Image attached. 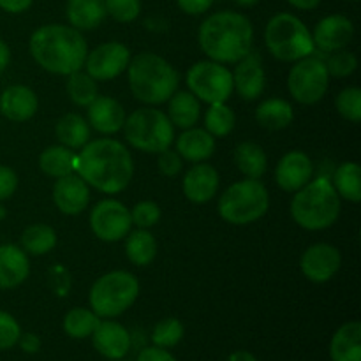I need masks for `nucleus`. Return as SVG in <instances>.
Masks as SVG:
<instances>
[{"instance_id": "0eeeda50", "label": "nucleus", "mask_w": 361, "mask_h": 361, "mask_svg": "<svg viewBox=\"0 0 361 361\" xmlns=\"http://www.w3.org/2000/svg\"><path fill=\"white\" fill-rule=\"evenodd\" d=\"M140 295V282L123 270L109 271L94 282L88 295L90 309L104 319H113L134 305Z\"/></svg>"}, {"instance_id": "13d9d810", "label": "nucleus", "mask_w": 361, "mask_h": 361, "mask_svg": "<svg viewBox=\"0 0 361 361\" xmlns=\"http://www.w3.org/2000/svg\"><path fill=\"white\" fill-rule=\"evenodd\" d=\"M118 361H123V360H118Z\"/></svg>"}, {"instance_id": "5fc2aeb1", "label": "nucleus", "mask_w": 361, "mask_h": 361, "mask_svg": "<svg viewBox=\"0 0 361 361\" xmlns=\"http://www.w3.org/2000/svg\"><path fill=\"white\" fill-rule=\"evenodd\" d=\"M233 2L240 7H254L256 4H259V0H233Z\"/></svg>"}, {"instance_id": "aec40b11", "label": "nucleus", "mask_w": 361, "mask_h": 361, "mask_svg": "<svg viewBox=\"0 0 361 361\" xmlns=\"http://www.w3.org/2000/svg\"><path fill=\"white\" fill-rule=\"evenodd\" d=\"M88 126L101 134H116L123 129L126 111L116 99L97 95L88 104Z\"/></svg>"}, {"instance_id": "79ce46f5", "label": "nucleus", "mask_w": 361, "mask_h": 361, "mask_svg": "<svg viewBox=\"0 0 361 361\" xmlns=\"http://www.w3.org/2000/svg\"><path fill=\"white\" fill-rule=\"evenodd\" d=\"M130 219L140 229H150L161 221V207L154 201H140L130 210Z\"/></svg>"}, {"instance_id": "4be33fe9", "label": "nucleus", "mask_w": 361, "mask_h": 361, "mask_svg": "<svg viewBox=\"0 0 361 361\" xmlns=\"http://www.w3.org/2000/svg\"><path fill=\"white\" fill-rule=\"evenodd\" d=\"M37 95L32 88L13 85L0 95V113L11 122H27L37 111Z\"/></svg>"}, {"instance_id": "de8ad7c7", "label": "nucleus", "mask_w": 361, "mask_h": 361, "mask_svg": "<svg viewBox=\"0 0 361 361\" xmlns=\"http://www.w3.org/2000/svg\"><path fill=\"white\" fill-rule=\"evenodd\" d=\"M136 361H176V358L168 351V349L152 345V348H145L143 351L137 355Z\"/></svg>"}, {"instance_id": "6ab92c4d", "label": "nucleus", "mask_w": 361, "mask_h": 361, "mask_svg": "<svg viewBox=\"0 0 361 361\" xmlns=\"http://www.w3.org/2000/svg\"><path fill=\"white\" fill-rule=\"evenodd\" d=\"M95 351L106 360L118 361L127 356L130 349V334L116 321H101L92 334Z\"/></svg>"}, {"instance_id": "c03bdc74", "label": "nucleus", "mask_w": 361, "mask_h": 361, "mask_svg": "<svg viewBox=\"0 0 361 361\" xmlns=\"http://www.w3.org/2000/svg\"><path fill=\"white\" fill-rule=\"evenodd\" d=\"M182 166L183 162L178 152H173L168 148V150L159 154V171H161V175L173 178V176H176L182 171Z\"/></svg>"}, {"instance_id": "a211bd4d", "label": "nucleus", "mask_w": 361, "mask_h": 361, "mask_svg": "<svg viewBox=\"0 0 361 361\" xmlns=\"http://www.w3.org/2000/svg\"><path fill=\"white\" fill-rule=\"evenodd\" d=\"M53 201L56 208L66 215H78L90 203L88 183L80 175H71L56 178L53 185Z\"/></svg>"}, {"instance_id": "a878e982", "label": "nucleus", "mask_w": 361, "mask_h": 361, "mask_svg": "<svg viewBox=\"0 0 361 361\" xmlns=\"http://www.w3.org/2000/svg\"><path fill=\"white\" fill-rule=\"evenodd\" d=\"M104 0H69L67 2V20L76 30H94L104 21Z\"/></svg>"}, {"instance_id": "412c9836", "label": "nucleus", "mask_w": 361, "mask_h": 361, "mask_svg": "<svg viewBox=\"0 0 361 361\" xmlns=\"http://www.w3.org/2000/svg\"><path fill=\"white\" fill-rule=\"evenodd\" d=\"M219 190V173L214 166L197 162L187 171L183 178V194L192 203L201 204L210 201Z\"/></svg>"}, {"instance_id": "f03ea898", "label": "nucleus", "mask_w": 361, "mask_h": 361, "mask_svg": "<svg viewBox=\"0 0 361 361\" xmlns=\"http://www.w3.org/2000/svg\"><path fill=\"white\" fill-rule=\"evenodd\" d=\"M30 55L51 74L69 76L81 71L88 46L80 30L67 25H42L30 37Z\"/></svg>"}, {"instance_id": "f257e3e1", "label": "nucleus", "mask_w": 361, "mask_h": 361, "mask_svg": "<svg viewBox=\"0 0 361 361\" xmlns=\"http://www.w3.org/2000/svg\"><path fill=\"white\" fill-rule=\"evenodd\" d=\"M76 175L88 185L104 194H118L130 183L134 175L133 155L116 140L88 141L76 154Z\"/></svg>"}, {"instance_id": "7ed1b4c3", "label": "nucleus", "mask_w": 361, "mask_h": 361, "mask_svg": "<svg viewBox=\"0 0 361 361\" xmlns=\"http://www.w3.org/2000/svg\"><path fill=\"white\" fill-rule=\"evenodd\" d=\"M197 41L214 62L236 63L252 49L254 28L243 14L221 11L201 23Z\"/></svg>"}, {"instance_id": "423d86ee", "label": "nucleus", "mask_w": 361, "mask_h": 361, "mask_svg": "<svg viewBox=\"0 0 361 361\" xmlns=\"http://www.w3.org/2000/svg\"><path fill=\"white\" fill-rule=\"evenodd\" d=\"M264 42L271 55L282 62H296L312 55V34L298 16L291 13H279L267 23Z\"/></svg>"}, {"instance_id": "6e6d98bb", "label": "nucleus", "mask_w": 361, "mask_h": 361, "mask_svg": "<svg viewBox=\"0 0 361 361\" xmlns=\"http://www.w3.org/2000/svg\"><path fill=\"white\" fill-rule=\"evenodd\" d=\"M6 215H7V212H6V208L2 207V204H0V222L4 221V219H6Z\"/></svg>"}, {"instance_id": "4468645a", "label": "nucleus", "mask_w": 361, "mask_h": 361, "mask_svg": "<svg viewBox=\"0 0 361 361\" xmlns=\"http://www.w3.org/2000/svg\"><path fill=\"white\" fill-rule=\"evenodd\" d=\"M341 263L342 257L337 247L330 245V243H316L302 254L300 270L310 282L324 284L334 279V275L341 268Z\"/></svg>"}, {"instance_id": "f3484780", "label": "nucleus", "mask_w": 361, "mask_h": 361, "mask_svg": "<svg viewBox=\"0 0 361 361\" xmlns=\"http://www.w3.org/2000/svg\"><path fill=\"white\" fill-rule=\"evenodd\" d=\"M233 74V90L238 92L243 101H256L264 90V69L257 51L250 49Z\"/></svg>"}, {"instance_id": "ea45409f", "label": "nucleus", "mask_w": 361, "mask_h": 361, "mask_svg": "<svg viewBox=\"0 0 361 361\" xmlns=\"http://www.w3.org/2000/svg\"><path fill=\"white\" fill-rule=\"evenodd\" d=\"M324 63H326V69L330 73V76L348 78L358 67V59H356L355 53L348 51V49H338V51L331 53Z\"/></svg>"}, {"instance_id": "2f4dec72", "label": "nucleus", "mask_w": 361, "mask_h": 361, "mask_svg": "<svg viewBox=\"0 0 361 361\" xmlns=\"http://www.w3.org/2000/svg\"><path fill=\"white\" fill-rule=\"evenodd\" d=\"M126 254L136 267H147L157 256V242L147 229H136L129 233L126 240Z\"/></svg>"}, {"instance_id": "49530a36", "label": "nucleus", "mask_w": 361, "mask_h": 361, "mask_svg": "<svg viewBox=\"0 0 361 361\" xmlns=\"http://www.w3.org/2000/svg\"><path fill=\"white\" fill-rule=\"evenodd\" d=\"M180 9L185 14H190V16H197V14L207 13L212 7L214 0H176Z\"/></svg>"}, {"instance_id": "ddd939ff", "label": "nucleus", "mask_w": 361, "mask_h": 361, "mask_svg": "<svg viewBox=\"0 0 361 361\" xmlns=\"http://www.w3.org/2000/svg\"><path fill=\"white\" fill-rule=\"evenodd\" d=\"M130 62V51L122 42H104L94 48L85 59V69L95 81H109L118 78Z\"/></svg>"}, {"instance_id": "7c9ffc66", "label": "nucleus", "mask_w": 361, "mask_h": 361, "mask_svg": "<svg viewBox=\"0 0 361 361\" xmlns=\"http://www.w3.org/2000/svg\"><path fill=\"white\" fill-rule=\"evenodd\" d=\"M76 166V154L71 148L62 147H48L39 155V168L44 175L53 178H62V176L74 173Z\"/></svg>"}, {"instance_id": "a19ab883", "label": "nucleus", "mask_w": 361, "mask_h": 361, "mask_svg": "<svg viewBox=\"0 0 361 361\" xmlns=\"http://www.w3.org/2000/svg\"><path fill=\"white\" fill-rule=\"evenodd\" d=\"M106 14L118 23H133L141 13V0H104Z\"/></svg>"}, {"instance_id": "58836bf2", "label": "nucleus", "mask_w": 361, "mask_h": 361, "mask_svg": "<svg viewBox=\"0 0 361 361\" xmlns=\"http://www.w3.org/2000/svg\"><path fill=\"white\" fill-rule=\"evenodd\" d=\"M335 106H337V111L342 118L358 123L361 120V90L358 87L344 88L337 95Z\"/></svg>"}, {"instance_id": "9d476101", "label": "nucleus", "mask_w": 361, "mask_h": 361, "mask_svg": "<svg viewBox=\"0 0 361 361\" xmlns=\"http://www.w3.org/2000/svg\"><path fill=\"white\" fill-rule=\"evenodd\" d=\"M330 85V73L324 60L317 56H305L296 60L288 76L289 94L296 102L303 106H312L326 95Z\"/></svg>"}, {"instance_id": "a18cd8bd", "label": "nucleus", "mask_w": 361, "mask_h": 361, "mask_svg": "<svg viewBox=\"0 0 361 361\" xmlns=\"http://www.w3.org/2000/svg\"><path fill=\"white\" fill-rule=\"evenodd\" d=\"M18 175L9 166H0V201H6L16 192Z\"/></svg>"}, {"instance_id": "bb28decb", "label": "nucleus", "mask_w": 361, "mask_h": 361, "mask_svg": "<svg viewBox=\"0 0 361 361\" xmlns=\"http://www.w3.org/2000/svg\"><path fill=\"white\" fill-rule=\"evenodd\" d=\"M55 134L62 147L78 150L90 141V126L78 113H67L56 122Z\"/></svg>"}, {"instance_id": "3c124183", "label": "nucleus", "mask_w": 361, "mask_h": 361, "mask_svg": "<svg viewBox=\"0 0 361 361\" xmlns=\"http://www.w3.org/2000/svg\"><path fill=\"white\" fill-rule=\"evenodd\" d=\"M9 62H11V49L9 46L0 39V74L7 69Z\"/></svg>"}, {"instance_id": "dca6fc26", "label": "nucleus", "mask_w": 361, "mask_h": 361, "mask_svg": "<svg viewBox=\"0 0 361 361\" xmlns=\"http://www.w3.org/2000/svg\"><path fill=\"white\" fill-rule=\"evenodd\" d=\"M314 164L305 152H288L275 168L277 185L286 192H296L312 180Z\"/></svg>"}, {"instance_id": "9b49d317", "label": "nucleus", "mask_w": 361, "mask_h": 361, "mask_svg": "<svg viewBox=\"0 0 361 361\" xmlns=\"http://www.w3.org/2000/svg\"><path fill=\"white\" fill-rule=\"evenodd\" d=\"M187 87L197 101L226 102L233 94V73L222 63L203 60L187 71Z\"/></svg>"}, {"instance_id": "f704fd0d", "label": "nucleus", "mask_w": 361, "mask_h": 361, "mask_svg": "<svg viewBox=\"0 0 361 361\" xmlns=\"http://www.w3.org/2000/svg\"><path fill=\"white\" fill-rule=\"evenodd\" d=\"M101 323V317L92 309H78L69 310L63 317V331L71 338H87L92 337L97 324Z\"/></svg>"}, {"instance_id": "864d4df0", "label": "nucleus", "mask_w": 361, "mask_h": 361, "mask_svg": "<svg viewBox=\"0 0 361 361\" xmlns=\"http://www.w3.org/2000/svg\"><path fill=\"white\" fill-rule=\"evenodd\" d=\"M228 361H257V358L249 351H235L229 355Z\"/></svg>"}, {"instance_id": "2eb2a0df", "label": "nucleus", "mask_w": 361, "mask_h": 361, "mask_svg": "<svg viewBox=\"0 0 361 361\" xmlns=\"http://www.w3.org/2000/svg\"><path fill=\"white\" fill-rule=\"evenodd\" d=\"M353 35H355V25L348 16L330 14L316 25L312 41L321 51L334 53L348 48L349 42L353 41Z\"/></svg>"}, {"instance_id": "4c0bfd02", "label": "nucleus", "mask_w": 361, "mask_h": 361, "mask_svg": "<svg viewBox=\"0 0 361 361\" xmlns=\"http://www.w3.org/2000/svg\"><path fill=\"white\" fill-rule=\"evenodd\" d=\"M183 334H185V328H183L182 321H178L176 317H166L155 324L154 331H152V342L157 348L171 349L180 344Z\"/></svg>"}, {"instance_id": "393cba45", "label": "nucleus", "mask_w": 361, "mask_h": 361, "mask_svg": "<svg viewBox=\"0 0 361 361\" xmlns=\"http://www.w3.org/2000/svg\"><path fill=\"white\" fill-rule=\"evenodd\" d=\"M331 361H361V323L349 321L335 331L330 342Z\"/></svg>"}, {"instance_id": "4d7b16f0", "label": "nucleus", "mask_w": 361, "mask_h": 361, "mask_svg": "<svg viewBox=\"0 0 361 361\" xmlns=\"http://www.w3.org/2000/svg\"><path fill=\"white\" fill-rule=\"evenodd\" d=\"M349 2H358V0H349Z\"/></svg>"}, {"instance_id": "5701e85b", "label": "nucleus", "mask_w": 361, "mask_h": 361, "mask_svg": "<svg viewBox=\"0 0 361 361\" xmlns=\"http://www.w3.org/2000/svg\"><path fill=\"white\" fill-rule=\"evenodd\" d=\"M30 274L28 256L21 247L0 245V289H14L23 284Z\"/></svg>"}, {"instance_id": "72a5a7b5", "label": "nucleus", "mask_w": 361, "mask_h": 361, "mask_svg": "<svg viewBox=\"0 0 361 361\" xmlns=\"http://www.w3.org/2000/svg\"><path fill=\"white\" fill-rule=\"evenodd\" d=\"M56 233L51 226L34 224L28 226L21 235V249L34 256H44L55 249Z\"/></svg>"}, {"instance_id": "c85d7f7f", "label": "nucleus", "mask_w": 361, "mask_h": 361, "mask_svg": "<svg viewBox=\"0 0 361 361\" xmlns=\"http://www.w3.org/2000/svg\"><path fill=\"white\" fill-rule=\"evenodd\" d=\"M168 111V118L171 120L173 126L185 130L197 123L201 115V106L200 101L190 92H175L169 97Z\"/></svg>"}, {"instance_id": "c9c22d12", "label": "nucleus", "mask_w": 361, "mask_h": 361, "mask_svg": "<svg viewBox=\"0 0 361 361\" xmlns=\"http://www.w3.org/2000/svg\"><path fill=\"white\" fill-rule=\"evenodd\" d=\"M236 123L235 111L226 102L210 104L207 115H204V130L214 137H226L233 133Z\"/></svg>"}, {"instance_id": "b1692460", "label": "nucleus", "mask_w": 361, "mask_h": 361, "mask_svg": "<svg viewBox=\"0 0 361 361\" xmlns=\"http://www.w3.org/2000/svg\"><path fill=\"white\" fill-rule=\"evenodd\" d=\"M176 152L182 159L197 164L214 155L215 137L208 130L190 127L183 130L176 140Z\"/></svg>"}, {"instance_id": "603ef678", "label": "nucleus", "mask_w": 361, "mask_h": 361, "mask_svg": "<svg viewBox=\"0 0 361 361\" xmlns=\"http://www.w3.org/2000/svg\"><path fill=\"white\" fill-rule=\"evenodd\" d=\"M293 7L302 11H312L321 4V0H288Z\"/></svg>"}, {"instance_id": "cd10ccee", "label": "nucleus", "mask_w": 361, "mask_h": 361, "mask_svg": "<svg viewBox=\"0 0 361 361\" xmlns=\"http://www.w3.org/2000/svg\"><path fill=\"white\" fill-rule=\"evenodd\" d=\"M256 120L268 130H282L295 120L293 106L284 99H267L256 109Z\"/></svg>"}, {"instance_id": "f8f14e48", "label": "nucleus", "mask_w": 361, "mask_h": 361, "mask_svg": "<svg viewBox=\"0 0 361 361\" xmlns=\"http://www.w3.org/2000/svg\"><path fill=\"white\" fill-rule=\"evenodd\" d=\"M90 228L102 242H120L133 228L130 210L116 200H102L92 208Z\"/></svg>"}, {"instance_id": "e433bc0d", "label": "nucleus", "mask_w": 361, "mask_h": 361, "mask_svg": "<svg viewBox=\"0 0 361 361\" xmlns=\"http://www.w3.org/2000/svg\"><path fill=\"white\" fill-rule=\"evenodd\" d=\"M66 90L71 101L76 106H81V108H88V104L97 97V83H95V80L88 76L87 73H81V71L69 74Z\"/></svg>"}, {"instance_id": "09e8293b", "label": "nucleus", "mask_w": 361, "mask_h": 361, "mask_svg": "<svg viewBox=\"0 0 361 361\" xmlns=\"http://www.w3.org/2000/svg\"><path fill=\"white\" fill-rule=\"evenodd\" d=\"M18 344L27 355H35V353L41 351V338L35 334H21Z\"/></svg>"}, {"instance_id": "8fccbe9b", "label": "nucleus", "mask_w": 361, "mask_h": 361, "mask_svg": "<svg viewBox=\"0 0 361 361\" xmlns=\"http://www.w3.org/2000/svg\"><path fill=\"white\" fill-rule=\"evenodd\" d=\"M34 0H0V9L11 14H20L27 11Z\"/></svg>"}, {"instance_id": "39448f33", "label": "nucleus", "mask_w": 361, "mask_h": 361, "mask_svg": "<svg viewBox=\"0 0 361 361\" xmlns=\"http://www.w3.org/2000/svg\"><path fill=\"white\" fill-rule=\"evenodd\" d=\"M341 214V196L326 176H317L296 190L291 217L307 231H321L335 224Z\"/></svg>"}, {"instance_id": "473e14b6", "label": "nucleus", "mask_w": 361, "mask_h": 361, "mask_svg": "<svg viewBox=\"0 0 361 361\" xmlns=\"http://www.w3.org/2000/svg\"><path fill=\"white\" fill-rule=\"evenodd\" d=\"M334 187L338 196L351 203L361 201V169L358 162H344L334 173Z\"/></svg>"}, {"instance_id": "20e7f679", "label": "nucleus", "mask_w": 361, "mask_h": 361, "mask_svg": "<svg viewBox=\"0 0 361 361\" xmlns=\"http://www.w3.org/2000/svg\"><path fill=\"white\" fill-rule=\"evenodd\" d=\"M130 92L137 101L157 106L169 101L178 88V73L175 67L155 53L143 51L130 59L129 66Z\"/></svg>"}, {"instance_id": "1a4fd4ad", "label": "nucleus", "mask_w": 361, "mask_h": 361, "mask_svg": "<svg viewBox=\"0 0 361 361\" xmlns=\"http://www.w3.org/2000/svg\"><path fill=\"white\" fill-rule=\"evenodd\" d=\"M123 134L136 150L161 154L175 141V126L161 109L140 108L126 118Z\"/></svg>"}, {"instance_id": "6e6552de", "label": "nucleus", "mask_w": 361, "mask_h": 361, "mask_svg": "<svg viewBox=\"0 0 361 361\" xmlns=\"http://www.w3.org/2000/svg\"><path fill=\"white\" fill-rule=\"evenodd\" d=\"M270 207L268 190L259 180L245 178L224 190L219 201V214L233 226H247L259 221Z\"/></svg>"}, {"instance_id": "37998d69", "label": "nucleus", "mask_w": 361, "mask_h": 361, "mask_svg": "<svg viewBox=\"0 0 361 361\" xmlns=\"http://www.w3.org/2000/svg\"><path fill=\"white\" fill-rule=\"evenodd\" d=\"M21 337V328L9 312L0 310V351L14 348Z\"/></svg>"}, {"instance_id": "c756f323", "label": "nucleus", "mask_w": 361, "mask_h": 361, "mask_svg": "<svg viewBox=\"0 0 361 361\" xmlns=\"http://www.w3.org/2000/svg\"><path fill=\"white\" fill-rule=\"evenodd\" d=\"M235 164L245 178L259 180L267 173L268 159L263 147L254 141H243L235 150Z\"/></svg>"}]
</instances>
